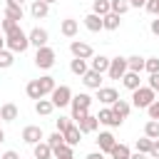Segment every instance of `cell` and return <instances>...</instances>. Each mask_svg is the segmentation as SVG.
I'll list each match as a JSON object with an SVG mask.
<instances>
[{"label": "cell", "mask_w": 159, "mask_h": 159, "mask_svg": "<svg viewBox=\"0 0 159 159\" xmlns=\"http://www.w3.org/2000/svg\"><path fill=\"white\" fill-rule=\"evenodd\" d=\"M2 35H5V47H7L10 52H25V50L30 47V40H27V35L22 32L20 25H15L12 30H7V32H2Z\"/></svg>", "instance_id": "obj_1"}, {"label": "cell", "mask_w": 159, "mask_h": 159, "mask_svg": "<svg viewBox=\"0 0 159 159\" xmlns=\"http://www.w3.org/2000/svg\"><path fill=\"white\" fill-rule=\"evenodd\" d=\"M70 104H72V119H75V122H80V119L89 112L92 97H89V94H84V92H82V94H72V102H70Z\"/></svg>", "instance_id": "obj_2"}, {"label": "cell", "mask_w": 159, "mask_h": 159, "mask_svg": "<svg viewBox=\"0 0 159 159\" xmlns=\"http://www.w3.org/2000/svg\"><path fill=\"white\" fill-rule=\"evenodd\" d=\"M154 99H157V92H154V89H149V87H139V89H134V92H132V104H134V107H139V109H147Z\"/></svg>", "instance_id": "obj_3"}, {"label": "cell", "mask_w": 159, "mask_h": 159, "mask_svg": "<svg viewBox=\"0 0 159 159\" xmlns=\"http://www.w3.org/2000/svg\"><path fill=\"white\" fill-rule=\"evenodd\" d=\"M50 102H52L55 107H67V104L72 102V89H70L67 84L55 87V89H52V94H50Z\"/></svg>", "instance_id": "obj_4"}, {"label": "cell", "mask_w": 159, "mask_h": 159, "mask_svg": "<svg viewBox=\"0 0 159 159\" xmlns=\"http://www.w3.org/2000/svg\"><path fill=\"white\" fill-rule=\"evenodd\" d=\"M70 52H72V57H77V60H92V57H94L92 45H89V42H82V40H72Z\"/></svg>", "instance_id": "obj_5"}, {"label": "cell", "mask_w": 159, "mask_h": 159, "mask_svg": "<svg viewBox=\"0 0 159 159\" xmlns=\"http://www.w3.org/2000/svg\"><path fill=\"white\" fill-rule=\"evenodd\" d=\"M35 65L40 67V70H50L52 65H55V50L52 47H40L37 50V55H35Z\"/></svg>", "instance_id": "obj_6"}, {"label": "cell", "mask_w": 159, "mask_h": 159, "mask_svg": "<svg viewBox=\"0 0 159 159\" xmlns=\"http://www.w3.org/2000/svg\"><path fill=\"white\" fill-rule=\"evenodd\" d=\"M124 72H127V57H112L109 60V70H107L109 80H122Z\"/></svg>", "instance_id": "obj_7"}, {"label": "cell", "mask_w": 159, "mask_h": 159, "mask_svg": "<svg viewBox=\"0 0 159 159\" xmlns=\"http://www.w3.org/2000/svg\"><path fill=\"white\" fill-rule=\"evenodd\" d=\"M42 137H45V134H42V129H40L37 124H30V127L22 129V142H25V144H32V147H35V144L42 142Z\"/></svg>", "instance_id": "obj_8"}, {"label": "cell", "mask_w": 159, "mask_h": 159, "mask_svg": "<svg viewBox=\"0 0 159 159\" xmlns=\"http://www.w3.org/2000/svg\"><path fill=\"white\" fill-rule=\"evenodd\" d=\"M27 40H30V45H35V47L40 50V47L47 45L50 35H47V30H42V27H32V30L27 32Z\"/></svg>", "instance_id": "obj_9"}, {"label": "cell", "mask_w": 159, "mask_h": 159, "mask_svg": "<svg viewBox=\"0 0 159 159\" xmlns=\"http://www.w3.org/2000/svg\"><path fill=\"white\" fill-rule=\"evenodd\" d=\"M97 127H99V119H97L94 114H89V112H87V114H84V117L77 122V129H80L82 134H92Z\"/></svg>", "instance_id": "obj_10"}, {"label": "cell", "mask_w": 159, "mask_h": 159, "mask_svg": "<svg viewBox=\"0 0 159 159\" xmlns=\"http://www.w3.org/2000/svg\"><path fill=\"white\" fill-rule=\"evenodd\" d=\"M97 99L112 107V104H114V102L119 99V92H117L114 87H99V89H97Z\"/></svg>", "instance_id": "obj_11"}, {"label": "cell", "mask_w": 159, "mask_h": 159, "mask_svg": "<svg viewBox=\"0 0 159 159\" xmlns=\"http://www.w3.org/2000/svg\"><path fill=\"white\" fill-rule=\"evenodd\" d=\"M114 144H117V139H114L112 132H99V137H97V147H99L102 154H109V149H112Z\"/></svg>", "instance_id": "obj_12"}, {"label": "cell", "mask_w": 159, "mask_h": 159, "mask_svg": "<svg viewBox=\"0 0 159 159\" xmlns=\"http://www.w3.org/2000/svg\"><path fill=\"white\" fill-rule=\"evenodd\" d=\"M97 119H99V124H107V127H119V124H122V119H119L109 107H107V109H99Z\"/></svg>", "instance_id": "obj_13"}, {"label": "cell", "mask_w": 159, "mask_h": 159, "mask_svg": "<svg viewBox=\"0 0 159 159\" xmlns=\"http://www.w3.org/2000/svg\"><path fill=\"white\" fill-rule=\"evenodd\" d=\"M82 82H84V87H87V89H99V87H102V75H99V72L87 70V72L82 75Z\"/></svg>", "instance_id": "obj_14"}, {"label": "cell", "mask_w": 159, "mask_h": 159, "mask_svg": "<svg viewBox=\"0 0 159 159\" xmlns=\"http://www.w3.org/2000/svg\"><path fill=\"white\" fill-rule=\"evenodd\" d=\"M77 30H80V25H77V20H72V17H65V20L60 22V32H62L65 37H75Z\"/></svg>", "instance_id": "obj_15"}, {"label": "cell", "mask_w": 159, "mask_h": 159, "mask_svg": "<svg viewBox=\"0 0 159 159\" xmlns=\"http://www.w3.org/2000/svg\"><path fill=\"white\" fill-rule=\"evenodd\" d=\"M109 109H112V112H114V114H117V117L124 122V119H127V114H129V109H132V104H129L127 99H122V97H119V99H117V102H114Z\"/></svg>", "instance_id": "obj_16"}, {"label": "cell", "mask_w": 159, "mask_h": 159, "mask_svg": "<svg viewBox=\"0 0 159 159\" xmlns=\"http://www.w3.org/2000/svg\"><path fill=\"white\" fill-rule=\"evenodd\" d=\"M62 137H65V144H67V147H75V144H80L82 132L77 129V124H72V127H67V129L62 132Z\"/></svg>", "instance_id": "obj_17"}, {"label": "cell", "mask_w": 159, "mask_h": 159, "mask_svg": "<svg viewBox=\"0 0 159 159\" xmlns=\"http://www.w3.org/2000/svg\"><path fill=\"white\" fill-rule=\"evenodd\" d=\"M122 84H124L129 92H134V89H139V87H142V80H139V75H137V72H124Z\"/></svg>", "instance_id": "obj_18"}, {"label": "cell", "mask_w": 159, "mask_h": 159, "mask_svg": "<svg viewBox=\"0 0 159 159\" xmlns=\"http://www.w3.org/2000/svg\"><path fill=\"white\" fill-rule=\"evenodd\" d=\"M0 119H2V122H15V119H17V104H12V102L2 104V107H0Z\"/></svg>", "instance_id": "obj_19"}, {"label": "cell", "mask_w": 159, "mask_h": 159, "mask_svg": "<svg viewBox=\"0 0 159 159\" xmlns=\"http://www.w3.org/2000/svg\"><path fill=\"white\" fill-rule=\"evenodd\" d=\"M89 70H92V72H99V75H102V72H107V70H109V57H104V55H94V57H92V67H89Z\"/></svg>", "instance_id": "obj_20"}, {"label": "cell", "mask_w": 159, "mask_h": 159, "mask_svg": "<svg viewBox=\"0 0 159 159\" xmlns=\"http://www.w3.org/2000/svg\"><path fill=\"white\" fill-rule=\"evenodd\" d=\"M84 27H87L89 32H99V30H102V17L94 15V12L84 15Z\"/></svg>", "instance_id": "obj_21"}, {"label": "cell", "mask_w": 159, "mask_h": 159, "mask_svg": "<svg viewBox=\"0 0 159 159\" xmlns=\"http://www.w3.org/2000/svg\"><path fill=\"white\" fill-rule=\"evenodd\" d=\"M52 109H55V104H52L50 99H45V97L35 102V112H37L40 117H50V114H52Z\"/></svg>", "instance_id": "obj_22"}, {"label": "cell", "mask_w": 159, "mask_h": 159, "mask_svg": "<svg viewBox=\"0 0 159 159\" xmlns=\"http://www.w3.org/2000/svg\"><path fill=\"white\" fill-rule=\"evenodd\" d=\"M30 12H32V17H47V12H50V5L47 2H42V0H35L32 2V7H30Z\"/></svg>", "instance_id": "obj_23"}, {"label": "cell", "mask_w": 159, "mask_h": 159, "mask_svg": "<svg viewBox=\"0 0 159 159\" xmlns=\"http://www.w3.org/2000/svg\"><path fill=\"white\" fill-rule=\"evenodd\" d=\"M119 15H114V12H109V15H104L102 17V30H109V32H114L117 27H119Z\"/></svg>", "instance_id": "obj_24"}, {"label": "cell", "mask_w": 159, "mask_h": 159, "mask_svg": "<svg viewBox=\"0 0 159 159\" xmlns=\"http://www.w3.org/2000/svg\"><path fill=\"white\" fill-rule=\"evenodd\" d=\"M144 70V57H139V55H132V57H127V72H142Z\"/></svg>", "instance_id": "obj_25"}, {"label": "cell", "mask_w": 159, "mask_h": 159, "mask_svg": "<svg viewBox=\"0 0 159 159\" xmlns=\"http://www.w3.org/2000/svg\"><path fill=\"white\" fill-rule=\"evenodd\" d=\"M32 152H35V159H52V149H50V144H47V142L35 144V147H32Z\"/></svg>", "instance_id": "obj_26"}, {"label": "cell", "mask_w": 159, "mask_h": 159, "mask_svg": "<svg viewBox=\"0 0 159 159\" xmlns=\"http://www.w3.org/2000/svg\"><path fill=\"white\" fill-rule=\"evenodd\" d=\"M25 92H27V97H30V99H35V102H37V99H42V89H40V82H37V80H30V82H27V87H25Z\"/></svg>", "instance_id": "obj_27"}, {"label": "cell", "mask_w": 159, "mask_h": 159, "mask_svg": "<svg viewBox=\"0 0 159 159\" xmlns=\"http://www.w3.org/2000/svg\"><path fill=\"white\" fill-rule=\"evenodd\" d=\"M87 70H89V67H87V60H77V57H75V60L70 62V72L77 75V77H82Z\"/></svg>", "instance_id": "obj_28"}, {"label": "cell", "mask_w": 159, "mask_h": 159, "mask_svg": "<svg viewBox=\"0 0 159 159\" xmlns=\"http://www.w3.org/2000/svg\"><path fill=\"white\" fill-rule=\"evenodd\" d=\"M37 82H40V89H42V97H45V94H52V89L57 87V84H55V77H50V75H45V77H40Z\"/></svg>", "instance_id": "obj_29"}, {"label": "cell", "mask_w": 159, "mask_h": 159, "mask_svg": "<svg viewBox=\"0 0 159 159\" xmlns=\"http://www.w3.org/2000/svg\"><path fill=\"white\" fill-rule=\"evenodd\" d=\"M92 12L99 15V17L109 15V12H112V10H109V0H94V2H92Z\"/></svg>", "instance_id": "obj_30"}, {"label": "cell", "mask_w": 159, "mask_h": 159, "mask_svg": "<svg viewBox=\"0 0 159 159\" xmlns=\"http://www.w3.org/2000/svg\"><path fill=\"white\" fill-rule=\"evenodd\" d=\"M109 10L114 12V15H124L127 10H129V0H109Z\"/></svg>", "instance_id": "obj_31"}, {"label": "cell", "mask_w": 159, "mask_h": 159, "mask_svg": "<svg viewBox=\"0 0 159 159\" xmlns=\"http://www.w3.org/2000/svg\"><path fill=\"white\" fill-rule=\"evenodd\" d=\"M109 157L112 159H129V147L127 144H114L109 149Z\"/></svg>", "instance_id": "obj_32"}, {"label": "cell", "mask_w": 159, "mask_h": 159, "mask_svg": "<svg viewBox=\"0 0 159 159\" xmlns=\"http://www.w3.org/2000/svg\"><path fill=\"white\" fill-rule=\"evenodd\" d=\"M144 137H149V139H159V122H157V119H149V122L144 124Z\"/></svg>", "instance_id": "obj_33"}, {"label": "cell", "mask_w": 159, "mask_h": 159, "mask_svg": "<svg viewBox=\"0 0 159 159\" xmlns=\"http://www.w3.org/2000/svg\"><path fill=\"white\" fill-rule=\"evenodd\" d=\"M52 157H55V159H75V154H72V147H67V144H62V147H55V149H52Z\"/></svg>", "instance_id": "obj_34"}, {"label": "cell", "mask_w": 159, "mask_h": 159, "mask_svg": "<svg viewBox=\"0 0 159 159\" xmlns=\"http://www.w3.org/2000/svg\"><path fill=\"white\" fill-rule=\"evenodd\" d=\"M5 17L20 25V20H22V7H12V5H7V7H5Z\"/></svg>", "instance_id": "obj_35"}, {"label": "cell", "mask_w": 159, "mask_h": 159, "mask_svg": "<svg viewBox=\"0 0 159 159\" xmlns=\"http://www.w3.org/2000/svg\"><path fill=\"white\" fill-rule=\"evenodd\" d=\"M12 62H15L12 52H10V50H0V70H7V67H12Z\"/></svg>", "instance_id": "obj_36"}, {"label": "cell", "mask_w": 159, "mask_h": 159, "mask_svg": "<svg viewBox=\"0 0 159 159\" xmlns=\"http://www.w3.org/2000/svg\"><path fill=\"white\" fill-rule=\"evenodd\" d=\"M47 144H50V149H55V147H62V144H65V137H62V132H52V134L47 137Z\"/></svg>", "instance_id": "obj_37"}, {"label": "cell", "mask_w": 159, "mask_h": 159, "mask_svg": "<svg viewBox=\"0 0 159 159\" xmlns=\"http://www.w3.org/2000/svg\"><path fill=\"white\" fill-rule=\"evenodd\" d=\"M144 70H147L149 75H157V72H159V57H147V60H144Z\"/></svg>", "instance_id": "obj_38"}, {"label": "cell", "mask_w": 159, "mask_h": 159, "mask_svg": "<svg viewBox=\"0 0 159 159\" xmlns=\"http://www.w3.org/2000/svg\"><path fill=\"white\" fill-rule=\"evenodd\" d=\"M149 149H152V139H149V137L137 139V152H139V154H149Z\"/></svg>", "instance_id": "obj_39"}, {"label": "cell", "mask_w": 159, "mask_h": 159, "mask_svg": "<svg viewBox=\"0 0 159 159\" xmlns=\"http://www.w3.org/2000/svg\"><path fill=\"white\" fill-rule=\"evenodd\" d=\"M55 124H57V132H65L67 127H72V117H60L55 119Z\"/></svg>", "instance_id": "obj_40"}, {"label": "cell", "mask_w": 159, "mask_h": 159, "mask_svg": "<svg viewBox=\"0 0 159 159\" xmlns=\"http://www.w3.org/2000/svg\"><path fill=\"white\" fill-rule=\"evenodd\" d=\"M147 112H149V119H157V122H159V99H154V102L147 107Z\"/></svg>", "instance_id": "obj_41"}, {"label": "cell", "mask_w": 159, "mask_h": 159, "mask_svg": "<svg viewBox=\"0 0 159 159\" xmlns=\"http://www.w3.org/2000/svg\"><path fill=\"white\" fill-rule=\"evenodd\" d=\"M149 89L159 92V72H157V75H149Z\"/></svg>", "instance_id": "obj_42"}, {"label": "cell", "mask_w": 159, "mask_h": 159, "mask_svg": "<svg viewBox=\"0 0 159 159\" xmlns=\"http://www.w3.org/2000/svg\"><path fill=\"white\" fill-rule=\"evenodd\" d=\"M149 157L159 159V139H152V149H149Z\"/></svg>", "instance_id": "obj_43"}, {"label": "cell", "mask_w": 159, "mask_h": 159, "mask_svg": "<svg viewBox=\"0 0 159 159\" xmlns=\"http://www.w3.org/2000/svg\"><path fill=\"white\" fill-rule=\"evenodd\" d=\"M15 25H17V22H12V20H7V17H5L2 22H0V27H2V32H7V30H12Z\"/></svg>", "instance_id": "obj_44"}, {"label": "cell", "mask_w": 159, "mask_h": 159, "mask_svg": "<svg viewBox=\"0 0 159 159\" xmlns=\"http://www.w3.org/2000/svg\"><path fill=\"white\" fill-rule=\"evenodd\" d=\"M0 159H20V154H17V152H12V149H7V152H5Z\"/></svg>", "instance_id": "obj_45"}, {"label": "cell", "mask_w": 159, "mask_h": 159, "mask_svg": "<svg viewBox=\"0 0 159 159\" xmlns=\"http://www.w3.org/2000/svg\"><path fill=\"white\" fill-rule=\"evenodd\" d=\"M149 30H152V35H157V37H159V17H157V20H152Z\"/></svg>", "instance_id": "obj_46"}, {"label": "cell", "mask_w": 159, "mask_h": 159, "mask_svg": "<svg viewBox=\"0 0 159 159\" xmlns=\"http://www.w3.org/2000/svg\"><path fill=\"white\" fill-rule=\"evenodd\" d=\"M87 159H104V154L102 152H92V154H87Z\"/></svg>", "instance_id": "obj_47"}, {"label": "cell", "mask_w": 159, "mask_h": 159, "mask_svg": "<svg viewBox=\"0 0 159 159\" xmlns=\"http://www.w3.org/2000/svg\"><path fill=\"white\" fill-rule=\"evenodd\" d=\"M147 0H129V7H142Z\"/></svg>", "instance_id": "obj_48"}, {"label": "cell", "mask_w": 159, "mask_h": 159, "mask_svg": "<svg viewBox=\"0 0 159 159\" xmlns=\"http://www.w3.org/2000/svg\"><path fill=\"white\" fill-rule=\"evenodd\" d=\"M22 2L25 0H7V5H12V7H22Z\"/></svg>", "instance_id": "obj_49"}, {"label": "cell", "mask_w": 159, "mask_h": 159, "mask_svg": "<svg viewBox=\"0 0 159 159\" xmlns=\"http://www.w3.org/2000/svg\"><path fill=\"white\" fill-rule=\"evenodd\" d=\"M129 159H147V154H139L137 152V154H129Z\"/></svg>", "instance_id": "obj_50"}, {"label": "cell", "mask_w": 159, "mask_h": 159, "mask_svg": "<svg viewBox=\"0 0 159 159\" xmlns=\"http://www.w3.org/2000/svg\"><path fill=\"white\" fill-rule=\"evenodd\" d=\"M0 50H5V35H0Z\"/></svg>", "instance_id": "obj_51"}, {"label": "cell", "mask_w": 159, "mask_h": 159, "mask_svg": "<svg viewBox=\"0 0 159 159\" xmlns=\"http://www.w3.org/2000/svg\"><path fill=\"white\" fill-rule=\"evenodd\" d=\"M2 142H5V132L0 129V144H2Z\"/></svg>", "instance_id": "obj_52"}, {"label": "cell", "mask_w": 159, "mask_h": 159, "mask_svg": "<svg viewBox=\"0 0 159 159\" xmlns=\"http://www.w3.org/2000/svg\"><path fill=\"white\" fill-rule=\"evenodd\" d=\"M42 2H47V5H52V2H57V0H42Z\"/></svg>", "instance_id": "obj_53"}, {"label": "cell", "mask_w": 159, "mask_h": 159, "mask_svg": "<svg viewBox=\"0 0 159 159\" xmlns=\"http://www.w3.org/2000/svg\"><path fill=\"white\" fill-rule=\"evenodd\" d=\"M154 15H157V17H159V2H157V10H154Z\"/></svg>", "instance_id": "obj_54"}, {"label": "cell", "mask_w": 159, "mask_h": 159, "mask_svg": "<svg viewBox=\"0 0 159 159\" xmlns=\"http://www.w3.org/2000/svg\"><path fill=\"white\" fill-rule=\"evenodd\" d=\"M157 99H159V92H157Z\"/></svg>", "instance_id": "obj_55"}, {"label": "cell", "mask_w": 159, "mask_h": 159, "mask_svg": "<svg viewBox=\"0 0 159 159\" xmlns=\"http://www.w3.org/2000/svg\"><path fill=\"white\" fill-rule=\"evenodd\" d=\"M0 35H2V27H0Z\"/></svg>", "instance_id": "obj_56"}]
</instances>
